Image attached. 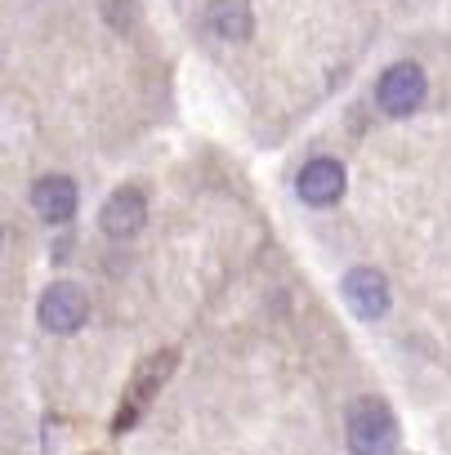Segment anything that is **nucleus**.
<instances>
[{"instance_id":"9","label":"nucleus","mask_w":451,"mask_h":455,"mask_svg":"<svg viewBox=\"0 0 451 455\" xmlns=\"http://www.w3.org/2000/svg\"><path fill=\"white\" fill-rule=\"evenodd\" d=\"M205 28L219 41H251L255 14H251L246 0H210V5H205Z\"/></svg>"},{"instance_id":"6","label":"nucleus","mask_w":451,"mask_h":455,"mask_svg":"<svg viewBox=\"0 0 451 455\" xmlns=\"http://www.w3.org/2000/svg\"><path fill=\"white\" fill-rule=\"evenodd\" d=\"M344 165L335 161V156H313V161H304V170H300V179H295V188H300V196L309 201V205H335L340 196H344Z\"/></svg>"},{"instance_id":"3","label":"nucleus","mask_w":451,"mask_h":455,"mask_svg":"<svg viewBox=\"0 0 451 455\" xmlns=\"http://www.w3.org/2000/svg\"><path fill=\"white\" fill-rule=\"evenodd\" d=\"M36 317L50 335H77L85 322H90V295L77 286V282H54L41 304H36Z\"/></svg>"},{"instance_id":"1","label":"nucleus","mask_w":451,"mask_h":455,"mask_svg":"<svg viewBox=\"0 0 451 455\" xmlns=\"http://www.w3.org/2000/svg\"><path fill=\"white\" fill-rule=\"evenodd\" d=\"M344 437L353 455H393L398 451V415L384 397H358L344 415Z\"/></svg>"},{"instance_id":"2","label":"nucleus","mask_w":451,"mask_h":455,"mask_svg":"<svg viewBox=\"0 0 451 455\" xmlns=\"http://www.w3.org/2000/svg\"><path fill=\"white\" fill-rule=\"evenodd\" d=\"M424 94H429V76H424V68H420V63H411V59H402V63L384 68V72H380V81H375V108H380L384 116H393V121H402V116L420 112Z\"/></svg>"},{"instance_id":"4","label":"nucleus","mask_w":451,"mask_h":455,"mask_svg":"<svg viewBox=\"0 0 451 455\" xmlns=\"http://www.w3.org/2000/svg\"><path fill=\"white\" fill-rule=\"evenodd\" d=\"M340 295H344L349 313H353V317H362V322H380V317L389 313V304H393L384 273H380V268H366V264L344 273V282H340Z\"/></svg>"},{"instance_id":"8","label":"nucleus","mask_w":451,"mask_h":455,"mask_svg":"<svg viewBox=\"0 0 451 455\" xmlns=\"http://www.w3.org/2000/svg\"><path fill=\"white\" fill-rule=\"evenodd\" d=\"M77 183L68 179V174H45V179H36V188H32V205H36V214L45 219V223H68L72 214H77Z\"/></svg>"},{"instance_id":"7","label":"nucleus","mask_w":451,"mask_h":455,"mask_svg":"<svg viewBox=\"0 0 451 455\" xmlns=\"http://www.w3.org/2000/svg\"><path fill=\"white\" fill-rule=\"evenodd\" d=\"M174 362H179V353H174V348H165V353H157L152 362H143V366H139V379H134V388L125 393V411L117 415V428H130V424L139 419V411H143V406L157 397V388L170 379Z\"/></svg>"},{"instance_id":"5","label":"nucleus","mask_w":451,"mask_h":455,"mask_svg":"<svg viewBox=\"0 0 451 455\" xmlns=\"http://www.w3.org/2000/svg\"><path fill=\"white\" fill-rule=\"evenodd\" d=\"M143 223H148V196L139 188H117L103 210H99V228L112 237V242H130L143 233Z\"/></svg>"}]
</instances>
